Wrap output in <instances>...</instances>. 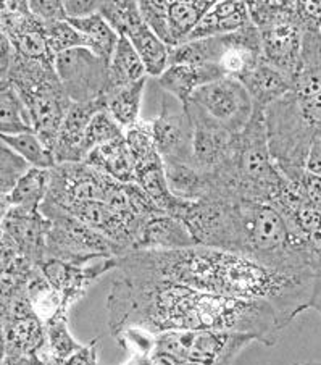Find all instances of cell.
Returning a JSON list of instances; mask_svg holds the SVG:
<instances>
[{"label": "cell", "instance_id": "74e56055", "mask_svg": "<svg viewBox=\"0 0 321 365\" xmlns=\"http://www.w3.org/2000/svg\"><path fill=\"white\" fill-rule=\"evenodd\" d=\"M29 10L31 14L41 20L42 23H53V21H66L63 0H31Z\"/></svg>", "mask_w": 321, "mask_h": 365}, {"label": "cell", "instance_id": "9a60e30c", "mask_svg": "<svg viewBox=\"0 0 321 365\" xmlns=\"http://www.w3.org/2000/svg\"><path fill=\"white\" fill-rule=\"evenodd\" d=\"M186 107L194 130L191 165L202 173H215L231 155L236 135L218 125L194 103L189 102Z\"/></svg>", "mask_w": 321, "mask_h": 365}, {"label": "cell", "instance_id": "f35d334b", "mask_svg": "<svg viewBox=\"0 0 321 365\" xmlns=\"http://www.w3.org/2000/svg\"><path fill=\"white\" fill-rule=\"evenodd\" d=\"M31 168L21 157H18L2 139H0V176L9 178H20V176Z\"/></svg>", "mask_w": 321, "mask_h": 365}, {"label": "cell", "instance_id": "f907efd6", "mask_svg": "<svg viewBox=\"0 0 321 365\" xmlns=\"http://www.w3.org/2000/svg\"><path fill=\"white\" fill-rule=\"evenodd\" d=\"M5 76H7V73H5V71H4V68H2V66H0V81H2Z\"/></svg>", "mask_w": 321, "mask_h": 365}, {"label": "cell", "instance_id": "484cf974", "mask_svg": "<svg viewBox=\"0 0 321 365\" xmlns=\"http://www.w3.org/2000/svg\"><path fill=\"white\" fill-rule=\"evenodd\" d=\"M108 80H110V89L130 86V84L147 80V71H145L141 57L137 56L131 41L125 36H120L118 44L108 62Z\"/></svg>", "mask_w": 321, "mask_h": 365}, {"label": "cell", "instance_id": "d6986e66", "mask_svg": "<svg viewBox=\"0 0 321 365\" xmlns=\"http://www.w3.org/2000/svg\"><path fill=\"white\" fill-rule=\"evenodd\" d=\"M220 78H225V73L215 65H169L159 78V86L163 93L187 106L199 88Z\"/></svg>", "mask_w": 321, "mask_h": 365}, {"label": "cell", "instance_id": "681fc988", "mask_svg": "<svg viewBox=\"0 0 321 365\" xmlns=\"http://www.w3.org/2000/svg\"><path fill=\"white\" fill-rule=\"evenodd\" d=\"M293 365H321V362L310 361V362H298V364H293Z\"/></svg>", "mask_w": 321, "mask_h": 365}, {"label": "cell", "instance_id": "4fadbf2b", "mask_svg": "<svg viewBox=\"0 0 321 365\" xmlns=\"http://www.w3.org/2000/svg\"><path fill=\"white\" fill-rule=\"evenodd\" d=\"M31 118L33 131L52 150L60 126L68 113L73 102L66 96L58 76L53 75L34 88L18 93Z\"/></svg>", "mask_w": 321, "mask_h": 365}, {"label": "cell", "instance_id": "44dd1931", "mask_svg": "<svg viewBox=\"0 0 321 365\" xmlns=\"http://www.w3.org/2000/svg\"><path fill=\"white\" fill-rule=\"evenodd\" d=\"M249 93L256 108L265 110L271 103L280 101L289 93H293V81L288 80L283 73L278 71L266 62H260L239 78Z\"/></svg>", "mask_w": 321, "mask_h": 365}, {"label": "cell", "instance_id": "ba28073f", "mask_svg": "<svg viewBox=\"0 0 321 365\" xmlns=\"http://www.w3.org/2000/svg\"><path fill=\"white\" fill-rule=\"evenodd\" d=\"M251 336L226 331H167L155 334V348L169 352L191 365H233Z\"/></svg>", "mask_w": 321, "mask_h": 365}, {"label": "cell", "instance_id": "9c48e42d", "mask_svg": "<svg viewBox=\"0 0 321 365\" xmlns=\"http://www.w3.org/2000/svg\"><path fill=\"white\" fill-rule=\"evenodd\" d=\"M57 76L73 103L94 102L110 89L108 62L86 47L66 51L56 57Z\"/></svg>", "mask_w": 321, "mask_h": 365}, {"label": "cell", "instance_id": "3957f363", "mask_svg": "<svg viewBox=\"0 0 321 365\" xmlns=\"http://www.w3.org/2000/svg\"><path fill=\"white\" fill-rule=\"evenodd\" d=\"M210 180L211 196L273 202L288 180L270 154L263 110L256 108L249 125L236 135L228 162Z\"/></svg>", "mask_w": 321, "mask_h": 365}, {"label": "cell", "instance_id": "4316f807", "mask_svg": "<svg viewBox=\"0 0 321 365\" xmlns=\"http://www.w3.org/2000/svg\"><path fill=\"white\" fill-rule=\"evenodd\" d=\"M145 89V80L123 88H112L102 97L104 108L110 117L125 130L136 125L141 120V106Z\"/></svg>", "mask_w": 321, "mask_h": 365}, {"label": "cell", "instance_id": "ac0fdd59", "mask_svg": "<svg viewBox=\"0 0 321 365\" xmlns=\"http://www.w3.org/2000/svg\"><path fill=\"white\" fill-rule=\"evenodd\" d=\"M197 246L186 223L172 215H155L145 222L136 251H178Z\"/></svg>", "mask_w": 321, "mask_h": 365}, {"label": "cell", "instance_id": "603a6c76", "mask_svg": "<svg viewBox=\"0 0 321 365\" xmlns=\"http://www.w3.org/2000/svg\"><path fill=\"white\" fill-rule=\"evenodd\" d=\"M211 5L214 2L209 0H167L169 47L174 48L189 41Z\"/></svg>", "mask_w": 321, "mask_h": 365}, {"label": "cell", "instance_id": "d590c367", "mask_svg": "<svg viewBox=\"0 0 321 365\" xmlns=\"http://www.w3.org/2000/svg\"><path fill=\"white\" fill-rule=\"evenodd\" d=\"M44 38L52 58L56 60L57 56L66 51L78 47H86V39L83 38L80 31L73 26V24L66 21H53V23H44Z\"/></svg>", "mask_w": 321, "mask_h": 365}, {"label": "cell", "instance_id": "7c38bea8", "mask_svg": "<svg viewBox=\"0 0 321 365\" xmlns=\"http://www.w3.org/2000/svg\"><path fill=\"white\" fill-rule=\"evenodd\" d=\"M154 139L163 163L192 160V121L187 107L173 96L163 93L159 115L150 120Z\"/></svg>", "mask_w": 321, "mask_h": 365}, {"label": "cell", "instance_id": "7a4b0ae2", "mask_svg": "<svg viewBox=\"0 0 321 365\" xmlns=\"http://www.w3.org/2000/svg\"><path fill=\"white\" fill-rule=\"evenodd\" d=\"M117 270L168 279L202 293L266 302L283 328L312 309L317 284V273H284L246 255L202 246L130 252L118 257Z\"/></svg>", "mask_w": 321, "mask_h": 365}, {"label": "cell", "instance_id": "ffe728a7", "mask_svg": "<svg viewBox=\"0 0 321 365\" xmlns=\"http://www.w3.org/2000/svg\"><path fill=\"white\" fill-rule=\"evenodd\" d=\"M249 5L242 0H218L199 23L189 41L215 38L251 26Z\"/></svg>", "mask_w": 321, "mask_h": 365}, {"label": "cell", "instance_id": "6da1fadb", "mask_svg": "<svg viewBox=\"0 0 321 365\" xmlns=\"http://www.w3.org/2000/svg\"><path fill=\"white\" fill-rule=\"evenodd\" d=\"M108 328L113 338L130 328L152 334L167 331H226L275 346L284 330L266 302L202 293L168 279L118 272L107 296Z\"/></svg>", "mask_w": 321, "mask_h": 365}, {"label": "cell", "instance_id": "ab89813d", "mask_svg": "<svg viewBox=\"0 0 321 365\" xmlns=\"http://www.w3.org/2000/svg\"><path fill=\"white\" fill-rule=\"evenodd\" d=\"M100 338H95L88 344H83L75 354H71L60 365H99Z\"/></svg>", "mask_w": 321, "mask_h": 365}, {"label": "cell", "instance_id": "7dc6e473", "mask_svg": "<svg viewBox=\"0 0 321 365\" xmlns=\"http://www.w3.org/2000/svg\"><path fill=\"white\" fill-rule=\"evenodd\" d=\"M18 178H9V176H0V199L7 197L14 190Z\"/></svg>", "mask_w": 321, "mask_h": 365}, {"label": "cell", "instance_id": "f6af8a7d", "mask_svg": "<svg viewBox=\"0 0 321 365\" xmlns=\"http://www.w3.org/2000/svg\"><path fill=\"white\" fill-rule=\"evenodd\" d=\"M15 53V47L11 44L9 34L0 28V66H2L5 73L9 71L11 62H14Z\"/></svg>", "mask_w": 321, "mask_h": 365}, {"label": "cell", "instance_id": "8fae6325", "mask_svg": "<svg viewBox=\"0 0 321 365\" xmlns=\"http://www.w3.org/2000/svg\"><path fill=\"white\" fill-rule=\"evenodd\" d=\"M189 102L233 135H239L256 113V106L244 84L231 76L199 88Z\"/></svg>", "mask_w": 321, "mask_h": 365}, {"label": "cell", "instance_id": "5bb4252c", "mask_svg": "<svg viewBox=\"0 0 321 365\" xmlns=\"http://www.w3.org/2000/svg\"><path fill=\"white\" fill-rule=\"evenodd\" d=\"M118 259H99L94 262L76 265L65 260L46 257L39 265L42 275L63 301L66 312L86 296L90 284L104 277L107 272L117 270Z\"/></svg>", "mask_w": 321, "mask_h": 365}, {"label": "cell", "instance_id": "30bf717a", "mask_svg": "<svg viewBox=\"0 0 321 365\" xmlns=\"http://www.w3.org/2000/svg\"><path fill=\"white\" fill-rule=\"evenodd\" d=\"M118 181L81 163H62L48 172V190L42 204L65 207L73 202H105Z\"/></svg>", "mask_w": 321, "mask_h": 365}, {"label": "cell", "instance_id": "7402d4cb", "mask_svg": "<svg viewBox=\"0 0 321 365\" xmlns=\"http://www.w3.org/2000/svg\"><path fill=\"white\" fill-rule=\"evenodd\" d=\"M84 162L95 168L97 172L110 176L112 180L123 182V185L136 182L135 160H132L128 144L125 141V135L117 141L90 150Z\"/></svg>", "mask_w": 321, "mask_h": 365}, {"label": "cell", "instance_id": "bcb514c9", "mask_svg": "<svg viewBox=\"0 0 321 365\" xmlns=\"http://www.w3.org/2000/svg\"><path fill=\"white\" fill-rule=\"evenodd\" d=\"M150 362H152V365H191L181 361L179 357L169 354V352L159 348H154V351L150 352Z\"/></svg>", "mask_w": 321, "mask_h": 365}, {"label": "cell", "instance_id": "b9f144b4", "mask_svg": "<svg viewBox=\"0 0 321 365\" xmlns=\"http://www.w3.org/2000/svg\"><path fill=\"white\" fill-rule=\"evenodd\" d=\"M100 2L102 0H63V5L68 20H78L97 14Z\"/></svg>", "mask_w": 321, "mask_h": 365}, {"label": "cell", "instance_id": "c3c4849f", "mask_svg": "<svg viewBox=\"0 0 321 365\" xmlns=\"http://www.w3.org/2000/svg\"><path fill=\"white\" fill-rule=\"evenodd\" d=\"M312 309L317 310V312L321 315V272L317 275V284H315V294H313Z\"/></svg>", "mask_w": 321, "mask_h": 365}, {"label": "cell", "instance_id": "f546056e", "mask_svg": "<svg viewBox=\"0 0 321 365\" xmlns=\"http://www.w3.org/2000/svg\"><path fill=\"white\" fill-rule=\"evenodd\" d=\"M26 294L33 312L38 315L44 325L51 324L52 320L62 317V315H68L63 307L62 297L42 275L39 267H34V270L28 278Z\"/></svg>", "mask_w": 321, "mask_h": 365}, {"label": "cell", "instance_id": "e575fe53", "mask_svg": "<svg viewBox=\"0 0 321 365\" xmlns=\"http://www.w3.org/2000/svg\"><path fill=\"white\" fill-rule=\"evenodd\" d=\"M99 14L118 36H128L145 23L135 0H102Z\"/></svg>", "mask_w": 321, "mask_h": 365}, {"label": "cell", "instance_id": "d6a6232c", "mask_svg": "<svg viewBox=\"0 0 321 365\" xmlns=\"http://www.w3.org/2000/svg\"><path fill=\"white\" fill-rule=\"evenodd\" d=\"M48 172L51 170L28 168L20 178L11 192L9 202L11 207H21L28 210H39L44 202L48 190Z\"/></svg>", "mask_w": 321, "mask_h": 365}, {"label": "cell", "instance_id": "52a82bcc", "mask_svg": "<svg viewBox=\"0 0 321 365\" xmlns=\"http://www.w3.org/2000/svg\"><path fill=\"white\" fill-rule=\"evenodd\" d=\"M197 246L241 254V199L210 196L191 202L183 217Z\"/></svg>", "mask_w": 321, "mask_h": 365}, {"label": "cell", "instance_id": "f1b7e54d", "mask_svg": "<svg viewBox=\"0 0 321 365\" xmlns=\"http://www.w3.org/2000/svg\"><path fill=\"white\" fill-rule=\"evenodd\" d=\"M128 39L131 41L132 47L136 48L137 56L141 57L145 71H147V76L160 78L169 66V53H172V48L145 23L142 26H139L136 31H132L128 36Z\"/></svg>", "mask_w": 321, "mask_h": 365}, {"label": "cell", "instance_id": "83f0119b", "mask_svg": "<svg viewBox=\"0 0 321 365\" xmlns=\"http://www.w3.org/2000/svg\"><path fill=\"white\" fill-rule=\"evenodd\" d=\"M125 141L128 144L132 160H135L136 178L149 170L163 165V159L157 150L150 121L139 120L136 125L125 130Z\"/></svg>", "mask_w": 321, "mask_h": 365}, {"label": "cell", "instance_id": "1f68e13d", "mask_svg": "<svg viewBox=\"0 0 321 365\" xmlns=\"http://www.w3.org/2000/svg\"><path fill=\"white\" fill-rule=\"evenodd\" d=\"M68 21L86 39L89 51H93L95 56L110 62V57L118 44L120 36L113 31V28L105 21V18L99 11L86 18H78V20Z\"/></svg>", "mask_w": 321, "mask_h": 365}, {"label": "cell", "instance_id": "4dcf8cb0", "mask_svg": "<svg viewBox=\"0 0 321 365\" xmlns=\"http://www.w3.org/2000/svg\"><path fill=\"white\" fill-rule=\"evenodd\" d=\"M33 131L31 118L21 96L7 78L0 81V136Z\"/></svg>", "mask_w": 321, "mask_h": 365}, {"label": "cell", "instance_id": "60d3db41", "mask_svg": "<svg viewBox=\"0 0 321 365\" xmlns=\"http://www.w3.org/2000/svg\"><path fill=\"white\" fill-rule=\"evenodd\" d=\"M302 249H304L307 264L315 273L321 272V227L315 230L302 242Z\"/></svg>", "mask_w": 321, "mask_h": 365}, {"label": "cell", "instance_id": "2e32d148", "mask_svg": "<svg viewBox=\"0 0 321 365\" xmlns=\"http://www.w3.org/2000/svg\"><path fill=\"white\" fill-rule=\"evenodd\" d=\"M48 222L39 210L10 207L4 218V236L15 246L18 255L33 265L46 259V236Z\"/></svg>", "mask_w": 321, "mask_h": 365}, {"label": "cell", "instance_id": "836d02e7", "mask_svg": "<svg viewBox=\"0 0 321 365\" xmlns=\"http://www.w3.org/2000/svg\"><path fill=\"white\" fill-rule=\"evenodd\" d=\"M0 139L31 168L51 170L57 165L52 150L41 141V138L34 131L15 136H0Z\"/></svg>", "mask_w": 321, "mask_h": 365}, {"label": "cell", "instance_id": "5b68a950", "mask_svg": "<svg viewBox=\"0 0 321 365\" xmlns=\"http://www.w3.org/2000/svg\"><path fill=\"white\" fill-rule=\"evenodd\" d=\"M266 143L283 176L300 182L307 173V159L315 128L302 112L299 99L289 93L263 110Z\"/></svg>", "mask_w": 321, "mask_h": 365}, {"label": "cell", "instance_id": "277c9868", "mask_svg": "<svg viewBox=\"0 0 321 365\" xmlns=\"http://www.w3.org/2000/svg\"><path fill=\"white\" fill-rule=\"evenodd\" d=\"M247 5L251 21L258 29L262 39L263 62L283 73L294 86L304 38L298 0H252Z\"/></svg>", "mask_w": 321, "mask_h": 365}, {"label": "cell", "instance_id": "e0dca14e", "mask_svg": "<svg viewBox=\"0 0 321 365\" xmlns=\"http://www.w3.org/2000/svg\"><path fill=\"white\" fill-rule=\"evenodd\" d=\"M104 108V99L73 103L60 126L52 154L57 165L62 163H81L89 155L86 131L94 115Z\"/></svg>", "mask_w": 321, "mask_h": 365}, {"label": "cell", "instance_id": "ee69618b", "mask_svg": "<svg viewBox=\"0 0 321 365\" xmlns=\"http://www.w3.org/2000/svg\"><path fill=\"white\" fill-rule=\"evenodd\" d=\"M300 186L308 200L321 205V175H313L307 172L304 178L300 180Z\"/></svg>", "mask_w": 321, "mask_h": 365}, {"label": "cell", "instance_id": "7bdbcfd3", "mask_svg": "<svg viewBox=\"0 0 321 365\" xmlns=\"http://www.w3.org/2000/svg\"><path fill=\"white\" fill-rule=\"evenodd\" d=\"M307 172L313 175H321V128H317L313 133L307 159Z\"/></svg>", "mask_w": 321, "mask_h": 365}, {"label": "cell", "instance_id": "8d00e7d4", "mask_svg": "<svg viewBox=\"0 0 321 365\" xmlns=\"http://www.w3.org/2000/svg\"><path fill=\"white\" fill-rule=\"evenodd\" d=\"M125 131L117 121H115L110 113H108L105 108L97 112L86 131V143L89 152L94 150L95 148H100V145H105L108 143L117 141V139L123 138Z\"/></svg>", "mask_w": 321, "mask_h": 365}, {"label": "cell", "instance_id": "d4e9b609", "mask_svg": "<svg viewBox=\"0 0 321 365\" xmlns=\"http://www.w3.org/2000/svg\"><path fill=\"white\" fill-rule=\"evenodd\" d=\"M169 190L174 196L184 200H201L211 196L210 175L199 172L187 163H163Z\"/></svg>", "mask_w": 321, "mask_h": 365}, {"label": "cell", "instance_id": "cb8c5ba5", "mask_svg": "<svg viewBox=\"0 0 321 365\" xmlns=\"http://www.w3.org/2000/svg\"><path fill=\"white\" fill-rule=\"evenodd\" d=\"M5 341H7L9 356H36L46 344V325L36 314L7 319Z\"/></svg>", "mask_w": 321, "mask_h": 365}, {"label": "cell", "instance_id": "8992f818", "mask_svg": "<svg viewBox=\"0 0 321 365\" xmlns=\"http://www.w3.org/2000/svg\"><path fill=\"white\" fill-rule=\"evenodd\" d=\"M48 222L46 257L84 265L99 259H118L120 249L93 228L56 209H39Z\"/></svg>", "mask_w": 321, "mask_h": 365}]
</instances>
